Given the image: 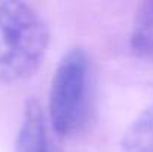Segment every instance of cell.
I'll use <instances>...</instances> for the list:
<instances>
[{"instance_id":"277c9868","label":"cell","mask_w":153,"mask_h":152,"mask_svg":"<svg viewBox=\"0 0 153 152\" xmlns=\"http://www.w3.org/2000/svg\"><path fill=\"white\" fill-rule=\"evenodd\" d=\"M131 48L137 57L153 63V0L141 3L137 9L131 31Z\"/></svg>"},{"instance_id":"7a4b0ae2","label":"cell","mask_w":153,"mask_h":152,"mask_svg":"<svg viewBox=\"0 0 153 152\" xmlns=\"http://www.w3.org/2000/svg\"><path fill=\"white\" fill-rule=\"evenodd\" d=\"M88 55L82 48L67 51L52 76L49 91V119L53 131L67 137L76 133L86 115Z\"/></svg>"},{"instance_id":"3957f363","label":"cell","mask_w":153,"mask_h":152,"mask_svg":"<svg viewBox=\"0 0 153 152\" xmlns=\"http://www.w3.org/2000/svg\"><path fill=\"white\" fill-rule=\"evenodd\" d=\"M16 152H51L45 115L37 100H28L16 137Z\"/></svg>"},{"instance_id":"5b68a950","label":"cell","mask_w":153,"mask_h":152,"mask_svg":"<svg viewBox=\"0 0 153 152\" xmlns=\"http://www.w3.org/2000/svg\"><path fill=\"white\" fill-rule=\"evenodd\" d=\"M123 152H153V106L129 125L122 140Z\"/></svg>"},{"instance_id":"6da1fadb","label":"cell","mask_w":153,"mask_h":152,"mask_svg":"<svg viewBox=\"0 0 153 152\" xmlns=\"http://www.w3.org/2000/svg\"><path fill=\"white\" fill-rule=\"evenodd\" d=\"M49 45L42 15L24 1H0V82L28 79L40 67Z\"/></svg>"}]
</instances>
